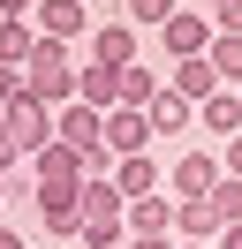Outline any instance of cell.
<instances>
[{"instance_id":"cell-16","label":"cell","mask_w":242,"mask_h":249,"mask_svg":"<svg viewBox=\"0 0 242 249\" xmlns=\"http://www.w3.org/2000/svg\"><path fill=\"white\" fill-rule=\"evenodd\" d=\"M174 234H182V242H220V212H212V196L174 204Z\"/></svg>"},{"instance_id":"cell-31","label":"cell","mask_w":242,"mask_h":249,"mask_svg":"<svg viewBox=\"0 0 242 249\" xmlns=\"http://www.w3.org/2000/svg\"><path fill=\"white\" fill-rule=\"evenodd\" d=\"M174 249H212V242H174Z\"/></svg>"},{"instance_id":"cell-6","label":"cell","mask_w":242,"mask_h":249,"mask_svg":"<svg viewBox=\"0 0 242 249\" xmlns=\"http://www.w3.org/2000/svg\"><path fill=\"white\" fill-rule=\"evenodd\" d=\"M30 204H38V219H45V234H68V242H76V234H83V189H38V196H30Z\"/></svg>"},{"instance_id":"cell-13","label":"cell","mask_w":242,"mask_h":249,"mask_svg":"<svg viewBox=\"0 0 242 249\" xmlns=\"http://www.w3.org/2000/svg\"><path fill=\"white\" fill-rule=\"evenodd\" d=\"M76 98H83V106H99V113H114V106H121V68H106V61L76 68Z\"/></svg>"},{"instance_id":"cell-21","label":"cell","mask_w":242,"mask_h":249,"mask_svg":"<svg viewBox=\"0 0 242 249\" xmlns=\"http://www.w3.org/2000/svg\"><path fill=\"white\" fill-rule=\"evenodd\" d=\"M212 212H220V227H242V181H235V174H220V189H212Z\"/></svg>"},{"instance_id":"cell-22","label":"cell","mask_w":242,"mask_h":249,"mask_svg":"<svg viewBox=\"0 0 242 249\" xmlns=\"http://www.w3.org/2000/svg\"><path fill=\"white\" fill-rule=\"evenodd\" d=\"M174 16H182V0H129V23H159L166 31Z\"/></svg>"},{"instance_id":"cell-4","label":"cell","mask_w":242,"mask_h":249,"mask_svg":"<svg viewBox=\"0 0 242 249\" xmlns=\"http://www.w3.org/2000/svg\"><path fill=\"white\" fill-rule=\"evenodd\" d=\"M30 23H38V38H53V46H68V38L91 31L83 0H38V8H30Z\"/></svg>"},{"instance_id":"cell-10","label":"cell","mask_w":242,"mask_h":249,"mask_svg":"<svg viewBox=\"0 0 242 249\" xmlns=\"http://www.w3.org/2000/svg\"><path fill=\"white\" fill-rule=\"evenodd\" d=\"M30 174H38V189H83V159H76L68 143H45V151L30 159Z\"/></svg>"},{"instance_id":"cell-17","label":"cell","mask_w":242,"mask_h":249,"mask_svg":"<svg viewBox=\"0 0 242 249\" xmlns=\"http://www.w3.org/2000/svg\"><path fill=\"white\" fill-rule=\"evenodd\" d=\"M114 189H121V204H129V196H159V166H151V151H144V159H114Z\"/></svg>"},{"instance_id":"cell-30","label":"cell","mask_w":242,"mask_h":249,"mask_svg":"<svg viewBox=\"0 0 242 249\" xmlns=\"http://www.w3.org/2000/svg\"><path fill=\"white\" fill-rule=\"evenodd\" d=\"M0 159H15V151H8V121H0Z\"/></svg>"},{"instance_id":"cell-12","label":"cell","mask_w":242,"mask_h":249,"mask_svg":"<svg viewBox=\"0 0 242 249\" xmlns=\"http://www.w3.org/2000/svg\"><path fill=\"white\" fill-rule=\"evenodd\" d=\"M144 121H151V136H189V128H197V106H189L182 91H159V98L144 106Z\"/></svg>"},{"instance_id":"cell-25","label":"cell","mask_w":242,"mask_h":249,"mask_svg":"<svg viewBox=\"0 0 242 249\" xmlns=\"http://www.w3.org/2000/svg\"><path fill=\"white\" fill-rule=\"evenodd\" d=\"M121 249H174V234H129Z\"/></svg>"},{"instance_id":"cell-23","label":"cell","mask_w":242,"mask_h":249,"mask_svg":"<svg viewBox=\"0 0 242 249\" xmlns=\"http://www.w3.org/2000/svg\"><path fill=\"white\" fill-rule=\"evenodd\" d=\"M23 91H30V76H23V68H8V61H0V113H8L15 98H23Z\"/></svg>"},{"instance_id":"cell-19","label":"cell","mask_w":242,"mask_h":249,"mask_svg":"<svg viewBox=\"0 0 242 249\" xmlns=\"http://www.w3.org/2000/svg\"><path fill=\"white\" fill-rule=\"evenodd\" d=\"M159 91H166V76H151L144 61H136V68H121V106H136V113H144Z\"/></svg>"},{"instance_id":"cell-15","label":"cell","mask_w":242,"mask_h":249,"mask_svg":"<svg viewBox=\"0 0 242 249\" xmlns=\"http://www.w3.org/2000/svg\"><path fill=\"white\" fill-rule=\"evenodd\" d=\"M197 128H212V136H242V91H212L204 106H197Z\"/></svg>"},{"instance_id":"cell-7","label":"cell","mask_w":242,"mask_h":249,"mask_svg":"<svg viewBox=\"0 0 242 249\" xmlns=\"http://www.w3.org/2000/svg\"><path fill=\"white\" fill-rule=\"evenodd\" d=\"M166 181H174V204H189V196H212V189H220V159H212V151H182Z\"/></svg>"},{"instance_id":"cell-24","label":"cell","mask_w":242,"mask_h":249,"mask_svg":"<svg viewBox=\"0 0 242 249\" xmlns=\"http://www.w3.org/2000/svg\"><path fill=\"white\" fill-rule=\"evenodd\" d=\"M220 174H235V181H242V136H227V143H220Z\"/></svg>"},{"instance_id":"cell-18","label":"cell","mask_w":242,"mask_h":249,"mask_svg":"<svg viewBox=\"0 0 242 249\" xmlns=\"http://www.w3.org/2000/svg\"><path fill=\"white\" fill-rule=\"evenodd\" d=\"M30 53H38V23H30V16H0V61L23 68Z\"/></svg>"},{"instance_id":"cell-20","label":"cell","mask_w":242,"mask_h":249,"mask_svg":"<svg viewBox=\"0 0 242 249\" xmlns=\"http://www.w3.org/2000/svg\"><path fill=\"white\" fill-rule=\"evenodd\" d=\"M212 68H220L227 91H242V31H220V38H212Z\"/></svg>"},{"instance_id":"cell-29","label":"cell","mask_w":242,"mask_h":249,"mask_svg":"<svg viewBox=\"0 0 242 249\" xmlns=\"http://www.w3.org/2000/svg\"><path fill=\"white\" fill-rule=\"evenodd\" d=\"M197 8H204V16H227V8H235V0H197Z\"/></svg>"},{"instance_id":"cell-32","label":"cell","mask_w":242,"mask_h":249,"mask_svg":"<svg viewBox=\"0 0 242 249\" xmlns=\"http://www.w3.org/2000/svg\"><path fill=\"white\" fill-rule=\"evenodd\" d=\"M8 166H15V159H0V174H8Z\"/></svg>"},{"instance_id":"cell-27","label":"cell","mask_w":242,"mask_h":249,"mask_svg":"<svg viewBox=\"0 0 242 249\" xmlns=\"http://www.w3.org/2000/svg\"><path fill=\"white\" fill-rule=\"evenodd\" d=\"M30 8H38V0H0V16H30Z\"/></svg>"},{"instance_id":"cell-26","label":"cell","mask_w":242,"mask_h":249,"mask_svg":"<svg viewBox=\"0 0 242 249\" xmlns=\"http://www.w3.org/2000/svg\"><path fill=\"white\" fill-rule=\"evenodd\" d=\"M212 249H242V227H220V242H212Z\"/></svg>"},{"instance_id":"cell-1","label":"cell","mask_w":242,"mask_h":249,"mask_svg":"<svg viewBox=\"0 0 242 249\" xmlns=\"http://www.w3.org/2000/svg\"><path fill=\"white\" fill-rule=\"evenodd\" d=\"M23 76H30V98H45V106H76V61H68V46H53V38H38V53L23 61Z\"/></svg>"},{"instance_id":"cell-9","label":"cell","mask_w":242,"mask_h":249,"mask_svg":"<svg viewBox=\"0 0 242 249\" xmlns=\"http://www.w3.org/2000/svg\"><path fill=\"white\" fill-rule=\"evenodd\" d=\"M166 91H182L189 106H204V98H212V91H227V83H220V68H212V53H197V61H174Z\"/></svg>"},{"instance_id":"cell-11","label":"cell","mask_w":242,"mask_h":249,"mask_svg":"<svg viewBox=\"0 0 242 249\" xmlns=\"http://www.w3.org/2000/svg\"><path fill=\"white\" fill-rule=\"evenodd\" d=\"M91 61L136 68V23H129V16H121V23H99V31H91Z\"/></svg>"},{"instance_id":"cell-2","label":"cell","mask_w":242,"mask_h":249,"mask_svg":"<svg viewBox=\"0 0 242 249\" xmlns=\"http://www.w3.org/2000/svg\"><path fill=\"white\" fill-rule=\"evenodd\" d=\"M0 121H8V151H15V159H38L45 143H53V106H45V98H30V91L15 98Z\"/></svg>"},{"instance_id":"cell-28","label":"cell","mask_w":242,"mask_h":249,"mask_svg":"<svg viewBox=\"0 0 242 249\" xmlns=\"http://www.w3.org/2000/svg\"><path fill=\"white\" fill-rule=\"evenodd\" d=\"M0 249H23V234H15V227H8V219H0Z\"/></svg>"},{"instance_id":"cell-8","label":"cell","mask_w":242,"mask_h":249,"mask_svg":"<svg viewBox=\"0 0 242 249\" xmlns=\"http://www.w3.org/2000/svg\"><path fill=\"white\" fill-rule=\"evenodd\" d=\"M159 38H166V61H197V53H212V38H220V31H212V16L197 8V16H174Z\"/></svg>"},{"instance_id":"cell-3","label":"cell","mask_w":242,"mask_h":249,"mask_svg":"<svg viewBox=\"0 0 242 249\" xmlns=\"http://www.w3.org/2000/svg\"><path fill=\"white\" fill-rule=\"evenodd\" d=\"M99 143H106L114 159H144V151H151L159 136H151V121H144L136 106H114V113L99 121Z\"/></svg>"},{"instance_id":"cell-14","label":"cell","mask_w":242,"mask_h":249,"mask_svg":"<svg viewBox=\"0 0 242 249\" xmlns=\"http://www.w3.org/2000/svg\"><path fill=\"white\" fill-rule=\"evenodd\" d=\"M121 219H129V234H174V196H129Z\"/></svg>"},{"instance_id":"cell-5","label":"cell","mask_w":242,"mask_h":249,"mask_svg":"<svg viewBox=\"0 0 242 249\" xmlns=\"http://www.w3.org/2000/svg\"><path fill=\"white\" fill-rule=\"evenodd\" d=\"M99 121H106V113L76 98V106H60V113H53V143H68L76 159H83V151H99Z\"/></svg>"}]
</instances>
